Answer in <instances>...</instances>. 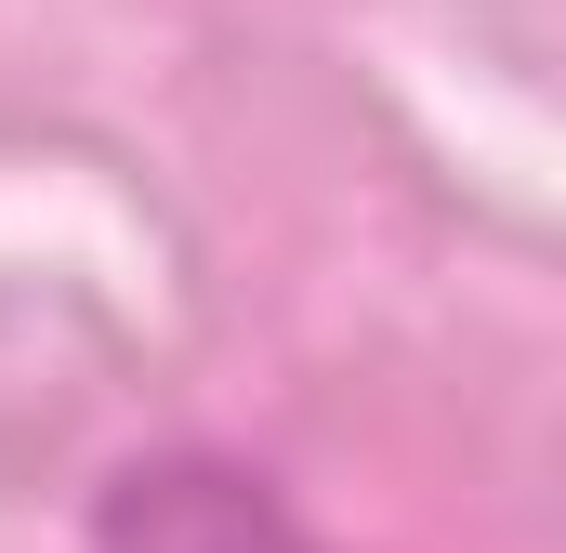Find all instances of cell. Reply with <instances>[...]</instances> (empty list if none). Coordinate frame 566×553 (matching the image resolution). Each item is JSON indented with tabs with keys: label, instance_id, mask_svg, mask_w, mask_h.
<instances>
[{
	"label": "cell",
	"instance_id": "obj_1",
	"mask_svg": "<svg viewBox=\"0 0 566 553\" xmlns=\"http://www.w3.org/2000/svg\"><path fill=\"white\" fill-rule=\"evenodd\" d=\"M93 553H316L238 461H133L93 514Z\"/></svg>",
	"mask_w": 566,
	"mask_h": 553
}]
</instances>
